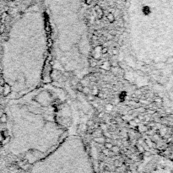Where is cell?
<instances>
[{"mask_svg":"<svg viewBox=\"0 0 173 173\" xmlns=\"http://www.w3.org/2000/svg\"><path fill=\"white\" fill-rule=\"evenodd\" d=\"M31 173H93L86 159L55 156L35 166Z\"/></svg>","mask_w":173,"mask_h":173,"instance_id":"6da1fadb","label":"cell"},{"mask_svg":"<svg viewBox=\"0 0 173 173\" xmlns=\"http://www.w3.org/2000/svg\"><path fill=\"white\" fill-rule=\"evenodd\" d=\"M152 74L155 78L160 103L173 114V64L164 65L161 69L153 68Z\"/></svg>","mask_w":173,"mask_h":173,"instance_id":"7a4b0ae2","label":"cell"},{"mask_svg":"<svg viewBox=\"0 0 173 173\" xmlns=\"http://www.w3.org/2000/svg\"><path fill=\"white\" fill-rule=\"evenodd\" d=\"M95 9V12L98 15V18H99V20H101L103 18V16H104V11H103V9H102V8L100 6V5H95L94 7Z\"/></svg>","mask_w":173,"mask_h":173,"instance_id":"3957f363","label":"cell"},{"mask_svg":"<svg viewBox=\"0 0 173 173\" xmlns=\"http://www.w3.org/2000/svg\"><path fill=\"white\" fill-rule=\"evenodd\" d=\"M11 92V87L9 86V85H8L7 83H5V85L3 86V93L4 96H7Z\"/></svg>","mask_w":173,"mask_h":173,"instance_id":"277c9868","label":"cell"},{"mask_svg":"<svg viewBox=\"0 0 173 173\" xmlns=\"http://www.w3.org/2000/svg\"><path fill=\"white\" fill-rule=\"evenodd\" d=\"M107 20H108L110 23H113V22L115 21V16L114 15L112 14V13H108L107 15Z\"/></svg>","mask_w":173,"mask_h":173,"instance_id":"5b68a950","label":"cell"},{"mask_svg":"<svg viewBox=\"0 0 173 173\" xmlns=\"http://www.w3.org/2000/svg\"><path fill=\"white\" fill-rule=\"evenodd\" d=\"M111 64H110V63L107 62V63H104V64H102L101 65V68L102 69H104V70H110L111 69Z\"/></svg>","mask_w":173,"mask_h":173,"instance_id":"8992f818","label":"cell"},{"mask_svg":"<svg viewBox=\"0 0 173 173\" xmlns=\"http://www.w3.org/2000/svg\"><path fill=\"white\" fill-rule=\"evenodd\" d=\"M89 64H90V67H96L97 64H98V62H97V60H95L94 58H90V60H89Z\"/></svg>","mask_w":173,"mask_h":173,"instance_id":"52a82bcc","label":"cell"},{"mask_svg":"<svg viewBox=\"0 0 173 173\" xmlns=\"http://www.w3.org/2000/svg\"><path fill=\"white\" fill-rule=\"evenodd\" d=\"M0 122L2 123H5L7 122V115L6 114H2L0 117Z\"/></svg>","mask_w":173,"mask_h":173,"instance_id":"ba28073f","label":"cell"},{"mask_svg":"<svg viewBox=\"0 0 173 173\" xmlns=\"http://www.w3.org/2000/svg\"><path fill=\"white\" fill-rule=\"evenodd\" d=\"M82 92H83L84 94L89 95L90 93V89H89L87 86H84L83 90H82Z\"/></svg>","mask_w":173,"mask_h":173,"instance_id":"9c48e42d","label":"cell"},{"mask_svg":"<svg viewBox=\"0 0 173 173\" xmlns=\"http://www.w3.org/2000/svg\"><path fill=\"white\" fill-rule=\"evenodd\" d=\"M83 88H84V85H82V83L77 84V85H76V89H77V90H79V91H81V92H82Z\"/></svg>","mask_w":173,"mask_h":173,"instance_id":"30bf717a","label":"cell"},{"mask_svg":"<svg viewBox=\"0 0 173 173\" xmlns=\"http://www.w3.org/2000/svg\"><path fill=\"white\" fill-rule=\"evenodd\" d=\"M95 142H97V143H104V142H105V139H104L103 138L98 137L95 138Z\"/></svg>","mask_w":173,"mask_h":173,"instance_id":"8fae6325","label":"cell"},{"mask_svg":"<svg viewBox=\"0 0 173 173\" xmlns=\"http://www.w3.org/2000/svg\"><path fill=\"white\" fill-rule=\"evenodd\" d=\"M101 52L102 54H107V53L108 52V48H107V47H103L101 48Z\"/></svg>","mask_w":173,"mask_h":173,"instance_id":"7c38bea8","label":"cell"},{"mask_svg":"<svg viewBox=\"0 0 173 173\" xmlns=\"http://www.w3.org/2000/svg\"><path fill=\"white\" fill-rule=\"evenodd\" d=\"M5 85V80L4 78H0V86H4Z\"/></svg>","mask_w":173,"mask_h":173,"instance_id":"4fadbf2b","label":"cell"},{"mask_svg":"<svg viewBox=\"0 0 173 173\" xmlns=\"http://www.w3.org/2000/svg\"><path fill=\"white\" fill-rule=\"evenodd\" d=\"M4 30H5V25H0V33H4Z\"/></svg>","mask_w":173,"mask_h":173,"instance_id":"5bb4252c","label":"cell"},{"mask_svg":"<svg viewBox=\"0 0 173 173\" xmlns=\"http://www.w3.org/2000/svg\"><path fill=\"white\" fill-rule=\"evenodd\" d=\"M105 146H106V148H107V149H111V148H112V144H111V143H106L105 144Z\"/></svg>","mask_w":173,"mask_h":173,"instance_id":"9a60e30c","label":"cell"},{"mask_svg":"<svg viewBox=\"0 0 173 173\" xmlns=\"http://www.w3.org/2000/svg\"><path fill=\"white\" fill-rule=\"evenodd\" d=\"M94 125V122H93V120H90L88 123H87V126L88 127H91V126H93Z\"/></svg>","mask_w":173,"mask_h":173,"instance_id":"2e32d148","label":"cell"},{"mask_svg":"<svg viewBox=\"0 0 173 173\" xmlns=\"http://www.w3.org/2000/svg\"><path fill=\"white\" fill-rule=\"evenodd\" d=\"M85 4H86L87 5H90L92 4L93 0H85Z\"/></svg>","mask_w":173,"mask_h":173,"instance_id":"e0dca14e","label":"cell"},{"mask_svg":"<svg viewBox=\"0 0 173 173\" xmlns=\"http://www.w3.org/2000/svg\"><path fill=\"white\" fill-rule=\"evenodd\" d=\"M107 40H112V39H113V35H112V34H108L107 36Z\"/></svg>","mask_w":173,"mask_h":173,"instance_id":"ac0fdd59","label":"cell"},{"mask_svg":"<svg viewBox=\"0 0 173 173\" xmlns=\"http://www.w3.org/2000/svg\"><path fill=\"white\" fill-rule=\"evenodd\" d=\"M88 99H89V101H92L93 100V95H88Z\"/></svg>","mask_w":173,"mask_h":173,"instance_id":"d6986e66","label":"cell"},{"mask_svg":"<svg viewBox=\"0 0 173 173\" xmlns=\"http://www.w3.org/2000/svg\"><path fill=\"white\" fill-rule=\"evenodd\" d=\"M112 53H113L114 55H117V51L116 50V49H114V50L112 51Z\"/></svg>","mask_w":173,"mask_h":173,"instance_id":"ffe728a7","label":"cell"},{"mask_svg":"<svg viewBox=\"0 0 173 173\" xmlns=\"http://www.w3.org/2000/svg\"><path fill=\"white\" fill-rule=\"evenodd\" d=\"M92 38H94V40H96V39H97V36H95V35H94V36H92Z\"/></svg>","mask_w":173,"mask_h":173,"instance_id":"44dd1931","label":"cell"},{"mask_svg":"<svg viewBox=\"0 0 173 173\" xmlns=\"http://www.w3.org/2000/svg\"><path fill=\"white\" fill-rule=\"evenodd\" d=\"M8 2H14V1H15V0H8Z\"/></svg>","mask_w":173,"mask_h":173,"instance_id":"7402d4cb","label":"cell"}]
</instances>
